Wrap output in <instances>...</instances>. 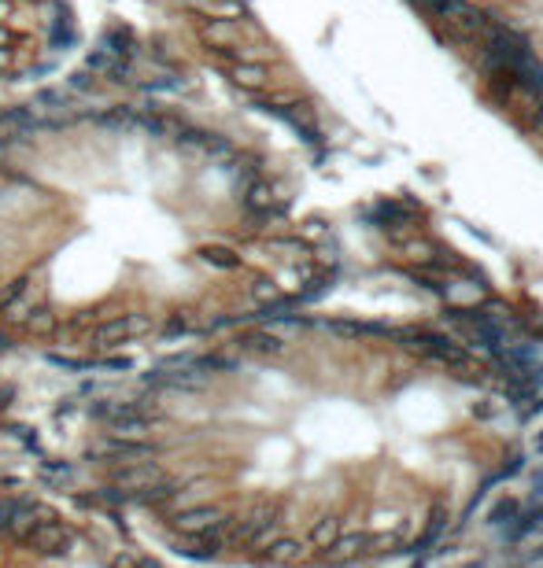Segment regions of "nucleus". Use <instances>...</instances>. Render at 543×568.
<instances>
[{
    "instance_id": "6e6552de",
    "label": "nucleus",
    "mask_w": 543,
    "mask_h": 568,
    "mask_svg": "<svg viewBox=\"0 0 543 568\" xmlns=\"http://www.w3.org/2000/svg\"><path fill=\"white\" fill-rule=\"evenodd\" d=\"M222 517L226 514H222V509H214V505H193V509H182V514L174 517V528L182 535H207Z\"/></svg>"
},
{
    "instance_id": "473e14b6",
    "label": "nucleus",
    "mask_w": 543,
    "mask_h": 568,
    "mask_svg": "<svg viewBox=\"0 0 543 568\" xmlns=\"http://www.w3.org/2000/svg\"><path fill=\"white\" fill-rule=\"evenodd\" d=\"M100 369H107V373H130V369H133V362H130V358H104V362H100Z\"/></svg>"
},
{
    "instance_id": "b1692460",
    "label": "nucleus",
    "mask_w": 543,
    "mask_h": 568,
    "mask_svg": "<svg viewBox=\"0 0 543 568\" xmlns=\"http://www.w3.org/2000/svg\"><path fill=\"white\" fill-rule=\"evenodd\" d=\"M30 310H34V296H15V299H8V303H0V321L5 325H23L26 318H30Z\"/></svg>"
},
{
    "instance_id": "7c9ffc66",
    "label": "nucleus",
    "mask_w": 543,
    "mask_h": 568,
    "mask_svg": "<svg viewBox=\"0 0 543 568\" xmlns=\"http://www.w3.org/2000/svg\"><path fill=\"white\" fill-rule=\"evenodd\" d=\"M189 328H193V318H189L185 310H178V314H171V318H167V325H163V336H167V339H171V336H178V332L185 336Z\"/></svg>"
},
{
    "instance_id": "9b49d317",
    "label": "nucleus",
    "mask_w": 543,
    "mask_h": 568,
    "mask_svg": "<svg viewBox=\"0 0 543 568\" xmlns=\"http://www.w3.org/2000/svg\"><path fill=\"white\" fill-rule=\"evenodd\" d=\"M274 517H278V505H274V502H259V505L252 509V517H248V521H244V524L233 532V543H248V546H252V539H255L262 528L278 524Z\"/></svg>"
},
{
    "instance_id": "bb28decb",
    "label": "nucleus",
    "mask_w": 543,
    "mask_h": 568,
    "mask_svg": "<svg viewBox=\"0 0 543 568\" xmlns=\"http://www.w3.org/2000/svg\"><path fill=\"white\" fill-rule=\"evenodd\" d=\"M193 369H200V373H230V369H237V358H226V355H196L193 358Z\"/></svg>"
},
{
    "instance_id": "a878e982",
    "label": "nucleus",
    "mask_w": 543,
    "mask_h": 568,
    "mask_svg": "<svg viewBox=\"0 0 543 568\" xmlns=\"http://www.w3.org/2000/svg\"><path fill=\"white\" fill-rule=\"evenodd\" d=\"M518 514H521V502H518V498H499L492 509H488V524H499V528H503V524H510Z\"/></svg>"
},
{
    "instance_id": "4468645a",
    "label": "nucleus",
    "mask_w": 543,
    "mask_h": 568,
    "mask_svg": "<svg viewBox=\"0 0 543 568\" xmlns=\"http://www.w3.org/2000/svg\"><path fill=\"white\" fill-rule=\"evenodd\" d=\"M34 111H48V115H71V107H74V100H71V93L67 89H37L34 93V103H30Z\"/></svg>"
},
{
    "instance_id": "f03ea898",
    "label": "nucleus",
    "mask_w": 543,
    "mask_h": 568,
    "mask_svg": "<svg viewBox=\"0 0 543 568\" xmlns=\"http://www.w3.org/2000/svg\"><path fill=\"white\" fill-rule=\"evenodd\" d=\"M418 218V203L414 200H381L366 207V221L377 225L385 233H396V230H407V225Z\"/></svg>"
},
{
    "instance_id": "f8f14e48",
    "label": "nucleus",
    "mask_w": 543,
    "mask_h": 568,
    "mask_svg": "<svg viewBox=\"0 0 543 568\" xmlns=\"http://www.w3.org/2000/svg\"><path fill=\"white\" fill-rule=\"evenodd\" d=\"M189 5L200 12V19H230V23L248 19L244 0H189Z\"/></svg>"
},
{
    "instance_id": "423d86ee",
    "label": "nucleus",
    "mask_w": 543,
    "mask_h": 568,
    "mask_svg": "<svg viewBox=\"0 0 543 568\" xmlns=\"http://www.w3.org/2000/svg\"><path fill=\"white\" fill-rule=\"evenodd\" d=\"M244 211L255 218H270V214H281V200L278 189L270 185L266 178H255L252 185H244Z\"/></svg>"
},
{
    "instance_id": "cd10ccee",
    "label": "nucleus",
    "mask_w": 543,
    "mask_h": 568,
    "mask_svg": "<svg viewBox=\"0 0 543 568\" xmlns=\"http://www.w3.org/2000/svg\"><path fill=\"white\" fill-rule=\"evenodd\" d=\"M96 85H100V78H96L93 71H85V67L67 74V93H93Z\"/></svg>"
},
{
    "instance_id": "f3484780",
    "label": "nucleus",
    "mask_w": 543,
    "mask_h": 568,
    "mask_svg": "<svg viewBox=\"0 0 543 568\" xmlns=\"http://www.w3.org/2000/svg\"><path fill=\"white\" fill-rule=\"evenodd\" d=\"M196 255H200V262H207L214 269H241V262H244L233 248H222V244H203Z\"/></svg>"
},
{
    "instance_id": "c756f323",
    "label": "nucleus",
    "mask_w": 543,
    "mask_h": 568,
    "mask_svg": "<svg viewBox=\"0 0 543 568\" xmlns=\"http://www.w3.org/2000/svg\"><path fill=\"white\" fill-rule=\"evenodd\" d=\"M252 296H255L262 307H266V303H274V299H281V292L274 289V280H266V277H259V280L252 284Z\"/></svg>"
},
{
    "instance_id": "4be33fe9",
    "label": "nucleus",
    "mask_w": 543,
    "mask_h": 568,
    "mask_svg": "<svg viewBox=\"0 0 543 568\" xmlns=\"http://www.w3.org/2000/svg\"><path fill=\"white\" fill-rule=\"evenodd\" d=\"M337 277H341V273L330 269V273H321V277L307 280V289L296 296V307H300V303H318L321 296H330V292H333V284H337Z\"/></svg>"
},
{
    "instance_id": "20e7f679",
    "label": "nucleus",
    "mask_w": 543,
    "mask_h": 568,
    "mask_svg": "<svg viewBox=\"0 0 543 568\" xmlns=\"http://www.w3.org/2000/svg\"><path fill=\"white\" fill-rule=\"evenodd\" d=\"M159 480H163L159 465H152V462H130V465H123V469H115L112 487H119V491H126V495H137V491H144V487H152V484H159Z\"/></svg>"
},
{
    "instance_id": "0eeeda50",
    "label": "nucleus",
    "mask_w": 543,
    "mask_h": 568,
    "mask_svg": "<svg viewBox=\"0 0 543 568\" xmlns=\"http://www.w3.org/2000/svg\"><path fill=\"white\" fill-rule=\"evenodd\" d=\"M226 78H230V85H237L241 93H252V96H259V93L270 89V71L262 64H252V60L230 64L226 67Z\"/></svg>"
},
{
    "instance_id": "1a4fd4ad",
    "label": "nucleus",
    "mask_w": 543,
    "mask_h": 568,
    "mask_svg": "<svg viewBox=\"0 0 543 568\" xmlns=\"http://www.w3.org/2000/svg\"><path fill=\"white\" fill-rule=\"evenodd\" d=\"M71 543V532L60 521H48V524H34V532L26 535V546L37 553H64Z\"/></svg>"
},
{
    "instance_id": "393cba45",
    "label": "nucleus",
    "mask_w": 543,
    "mask_h": 568,
    "mask_svg": "<svg viewBox=\"0 0 543 568\" xmlns=\"http://www.w3.org/2000/svg\"><path fill=\"white\" fill-rule=\"evenodd\" d=\"M23 325H26V332H34V336H52V332L60 328V321H56V314H52V307H34Z\"/></svg>"
},
{
    "instance_id": "f257e3e1",
    "label": "nucleus",
    "mask_w": 543,
    "mask_h": 568,
    "mask_svg": "<svg viewBox=\"0 0 543 568\" xmlns=\"http://www.w3.org/2000/svg\"><path fill=\"white\" fill-rule=\"evenodd\" d=\"M396 336H400V344H407L421 358L448 366V369H459V377H462V369H473L469 351L462 344H455V339H448V336H437V332H396Z\"/></svg>"
},
{
    "instance_id": "ddd939ff",
    "label": "nucleus",
    "mask_w": 543,
    "mask_h": 568,
    "mask_svg": "<svg viewBox=\"0 0 543 568\" xmlns=\"http://www.w3.org/2000/svg\"><path fill=\"white\" fill-rule=\"evenodd\" d=\"M237 23H230V19H203L200 23V41L214 52V48H233L237 44Z\"/></svg>"
},
{
    "instance_id": "ea45409f",
    "label": "nucleus",
    "mask_w": 543,
    "mask_h": 568,
    "mask_svg": "<svg viewBox=\"0 0 543 568\" xmlns=\"http://www.w3.org/2000/svg\"><path fill=\"white\" fill-rule=\"evenodd\" d=\"M532 122H536V130H539V133H543V103H539V107H536V115H532Z\"/></svg>"
},
{
    "instance_id": "a19ab883",
    "label": "nucleus",
    "mask_w": 543,
    "mask_h": 568,
    "mask_svg": "<svg viewBox=\"0 0 543 568\" xmlns=\"http://www.w3.org/2000/svg\"><path fill=\"white\" fill-rule=\"evenodd\" d=\"M137 568H159L155 561H137Z\"/></svg>"
},
{
    "instance_id": "412c9836",
    "label": "nucleus",
    "mask_w": 543,
    "mask_h": 568,
    "mask_svg": "<svg viewBox=\"0 0 543 568\" xmlns=\"http://www.w3.org/2000/svg\"><path fill=\"white\" fill-rule=\"evenodd\" d=\"M444 532H448V514H444V509L437 505V514H432V524H429V528H425V535L414 543V553H418V557H425L432 546H440Z\"/></svg>"
},
{
    "instance_id": "aec40b11",
    "label": "nucleus",
    "mask_w": 543,
    "mask_h": 568,
    "mask_svg": "<svg viewBox=\"0 0 543 568\" xmlns=\"http://www.w3.org/2000/svg\"><path fill=\"white\" fill-rule=\"evenodd\" d=\"M178 491H182V484H174V480H159V484H152V487L130 495V502H141V505H163V502L178 498Z\"/></svg>"
},
{
    "instance_id": "dca6fc26",
    "label": "nucleus",
    "mask_w": 543,
    "mask_h": 568,
    "mask_svg": "<svg viewBox=\"0 0 543 568\" xmlns=\"http://www.w3.org/2000/svg\"><path fill=\"white\" fill-rule=\"evenodd\" d=\"M341 532H344V521H341V517H321V521H314L307 543H311L314 550H330V546L341 539Z\"/></svg>"
},
{
    "instance_id": "7ed1b4c3",
    "label": "nucleus",
    "mask_w": 543,
    "mask_h": 568,
    "mask_svg": "<svg viewBox=\"0 0 543 568\" xmlns=\"http://www.w3.org/2000/svg\"><path fill=\"white\" fill-rule=\"evenodd\" d=\"M96 454L100 458H107V462H148L152 454H155V446L152 443H141V439H123V436H107V439H100L96 443Z\"/></svg>"
},
{
    "instance_id": "5701e85b",
    "label": "nucleus",
    "mask_w": 543,
    "mask_h": 568,
    "mask_svg": "<svg viewBox=\"0 0 543 568\" xmlns=\"http://www.w3.org/2000/svg\"><path fill=\"white\" fill-rule=\"evenodd\" d=\"M370 546H373V539H370L366 532H348V535L341 532V539H337L330 550H333L337 557H359V553H366Z\"/></svg>"
},
{
    "instance_id": "79ce46f5",
    "label": "nucleus",
    "mask_w": 543,
    "mask_h": 568,
    "mask_svg": "<svg viewBox=\"0 0 543 568\" xmlns=\"http://www.w3.org/2000/svg\"><path fill=\"white\" fill-rule=\"evenodd\" d=\"M536 450H539V454H543V432H539V436H536Z\"/></svg>"
},
{
    "instance_id": "2f4dec72",
    "label": "nucleus",
    "mask_w": 543,
    "mask_h": 568,
    "mask_svg": "<svg viewBox=\"0 0 543 568\" xmlns=\"http://www.w3.org/2000/svg\"><path fill=\"white\" fill-rule=\"evenodd\" d=\"M126 325H130V339L152 332V318H148V314H126Z\"/></svg>"
},
{
    "instance_id": "f704fd0d",
    "label": "nucleus",
    "mask_w": 543,
    "mask_h": 568,
    "mask_svg": "<svg viewBox=\"0 0 543 568\" xmlns=\"http://www.w3.org/2000/svg\"><path fill=\"white\" fill-rule=\"evenodd\" d=\"M15 15V0H0V26Z\"/></svg>"
},
{
    "instance_id": "58836bf2",
    "label": "nucleus",
    "mask_w": 543,
    "mask_h": 568,
    "mask_svg": "<svg viewBox=\"0 0 543 568\" xmlns=\"http://www.w3.org/2000/svg\"><path fill=\"white\" fill-rule=\"evenodd\" d=\"M8 64H12V48H0V74H5Z\"/></svg>"
},
{
    "instance_id": "6ab92c4d",
    "label": "nucleus",
    "mask_w": 543,
    "mask_h": 568,
    "mask_svg": "<svg viewBox=\"0 0 543 568\" xmlns=\"http://www.w3.org/2000/svg\"><path fill=\"white\" fill-rule=\"evenodd\" d=\"M266 564H300L303 561V546L296 539H274L270 543V550L262 553Z\"/></svg>"
},
{
    "instance_id": "a211bd4d",
    "label": "nucleus",
    "mask_w": 543,
    "mask_h": 568,
    "mask_svg": "<svg viewBox=\"0 0 543 568\" xmlns=\"http://www.w3.org/2000/svg\"><path fill=\"white\" fill-rule=\"evenodd\" d=\"M330 332L359 339V336H396L389 325H377V321H330Z\"/></svg>"
},
{
    "instance_id": "9d476101",
    "label": "nucleus",
    "mask_w": 543,
    "mask_h": 568,
    "mask_svg": "<svg viewBox=\"0 0 543 568\" xmlns=\"http://www.w3.org/2000/svg\"><path fill=\"white\" fill-rule=\"evenodd\" d=\"M126 339H130V325H126V314H123V318L100 321V325L89 332V348H93V351H112V348H123Z\"/></svg>"
},
{
    "instance_id": "c85d7f7f",
    "label": "nucleus",
    "mask_w": 543,
    "mask_h": 568,
    "mask_svg": "<svg viewBox=\"0 0 543 568\" xmlns=\"http://www.w3.org/2000/svg\"><path fill=\"white\" fill-rule=\"evenodd\" d=\"M48 366L67 369V373H85V369H93L89 358H71V355H48Z\"/></svg>"
},
{
    "instance_id": "e433bc0d",
    "label": "nucleus",
    "mask_w": 543,
    "mask_h": 568,
    "mask_svg": "<svg viewBox=\"0 0 543 568\" xmlns=\"http://www.w3.org/2000/svg\"><path fill=\"white\" fill-rule=\"evenodd\" d=\"M418 5H425V8H432V12L440 15V12H444V8L451 5V0H418Z\"/></svg>"
},
{
    "instance_id": "4c0bfd02",
    "label": "nucleus",
    "mask_w": 543,
    "mask_h": 568,
    "mask_svg": "<svg viewBox=\"0 0 543 568\" xmlns=\"http://www.w3.org/2000/svg\"><path fill=\"white\" fill-rule=\"evenodd\" d=\"M112 568H137V561H133V557H126V553H119V557L112 561Z\"/></svg>"
},
{
    "instance_id": "37998d69",
    "label": "nucleus",
    "mask_w": 543,
    "mask_h": 568,
    "mask_svg": "<svg viewBox=\"0 0 543 568\" xmlns=\"http://www.w3.org/2000/svg\"><path fill=\"white\" fill-rule=\"evenodd\" d=\"M414 568H425V561H421V557H418V561H414Z\"/></svg>"
},
{
    "instance_id": "c9c22d12",
    "label": "nucleus",
    "mask_w": 543,
    "mask_h": 568,
    "mask_svg": "<svg viewBox=\"0 0 543 568\" xmlns=\"http://www.w3.org/2000/svg\"><path fill=\"white\" fill-rule=\"evenodd\" d=\"M15 399V387H0V410H8Z\"/></svg>"
},
{
    "instance_id": "2eb2a0df",
    "label": "nucleus",
    "mask_w": 543,
    "mask_h": 568,
    "mask_svg": "<svg viewBox=\"0 0 543 568\" xmlns=\"http://www.w3.org/2000/svg\"><path fill=\"white\" fill-rule=\"evenodd\" d=\"M241 348L252 351V355H281V351H285V339L274 336L270 328H255V332L241 336Z\"/></svg>"
},
{
    "instance_id": "39448f33",
    "label": "nucleus",
    "mask_w": 543,
    "mask_h": 568,
    "mask_svg": "<svg viewBox=\"0 0 543 568\" xmlns=\"http://www.w3.org/2000/svg\"><path fill=\"white\" fill-rule=\"evenodd\" d=\"M96 52L112 55V60H137L141 44H137V37H133V30H130V26L115 23V26H107V30H104V37L96 41Z\"/></svg>"
},
{
    "instance_id": "72a5a7b5",
    "label": "nucleus",
    "mask_w": 543,
    "mask_h": 568,
    "mask_svg": "<svg viewBox=\"0 0 543 568\" xmlns=\"http://www.w3.org/2000/svg\"><path fill=\"white\" fill-rule=\"evenodd\" d=\"M19 41H23V34H15L8 23L0 26V48H12V52H15V44H19Z\"/></svg>"
}]
</instances>
